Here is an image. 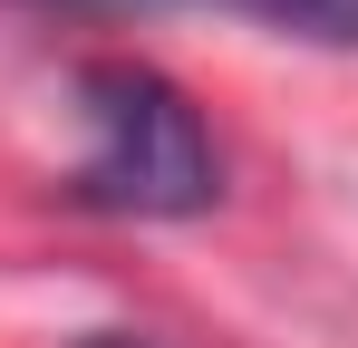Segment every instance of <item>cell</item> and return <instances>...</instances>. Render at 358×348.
Here are the masks:
<instances>
[{
  "label": "cell",
  "mask_w": 358,
  "mask_h": 348,
  "mask_svg": "<svg viewBox=\"0 0 358 348\" xmlns=\"http://www.w3.org/2000/svg\"><path fill=\"white\" fill-rule=\"evenodd\" d=\"M87 155L68 174V203L126 213V223H184L223 194V155L203 136V107L145 58H87L78 68Z\"/></svg>",
  "instance_id": "1"
},
{
  "label": "cell",
  "mask_w": 358,
  "mask_h": 348,
  "mask_svg": "<svg viewBox=\"0 0 358 348\" xmlns=\"http://www.w3.org/2000/svg\"><path fill=\"white\" fill-rule=\"evenodd\" d=\"M242 10H262L271 29H300V39H358V0H242Z\"/></svg>",
  "instance_id": "2"
},
{
  "label": "cell",
  "mask_w": 358,
  "mask_h": 348,
  "mask_svg": "<svg viewBox=\"0 0 358 348\" xmlns=\"http://www.w3.org/2000/svg\"><path fill=\"white\" fill-rule=\"evenodd\" d=\"M78 348H155V339H126V329H97V339H78Z\"/></svg>",
  "instance_id": "3"
}]
</instances>
